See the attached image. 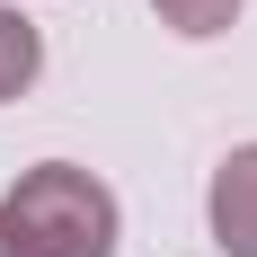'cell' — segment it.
I'll use <instances>...</instances> for the list:
<instances>
[{
	"instance_id": "5b68a950",
	"label": "cell",
	"mask_w": 257,
	"mask_h": 257,
	"mask_svg": "<svg viewBox=\"0 0 257 257\" xmlns=\"http://www.w3.org/2000/svg\"><path fill=\"white\" fill-rule=\"evenodd\" d=\"M0 257H18V248H9V231H0Z\"/></svg>"
},
{
	"instance_id": "7a4b0ae2",
	"label": "cell",
	"mask_w": 257,
	"mask_h": 257,
	"mask_svg": "<svg viewBox=\"0 0 257 257\" xmlns=\"http://www.w3.org/2000/svg\"><path fill=\"white\" fill-rule=\"evenodd\" d=\"M204 213H213V239H222L231 257H257V142H248V151H231L222 169H213Z\"/></svg>"
},
{
	"instance_id": "277c9868",
	"label": "cell",
	"mask_w": 257,
	"mask_h": 257,
	"mask_svg": "<svg viewBox=\"0 0 257 257\" xmlns=\"http://www.w3.org/2000/svg\"><path fill=\"white\" fill-rule=\"evenodd\" d=\"M160 27H178V36H222V27L239 18V0H151Z\"/></svg>"
},
{
	"instance_id": "3957f363",
	"label": "cell",
	"mask_w": 257,
	"mask_h": 257,
	"mask_svg": "<svg viewBox=\"0 0 257 257\" xmlns=\"http://www.w3.org/2000/svg\"><path fill=\"white\" fill-rule=\"evenodd\" d=\"M36 71H45V36H36V18L0 9V106L27 98V89H36Z\"/></svg>"
},
{
	"instance_id": "6da1fadb",
	"label": "cell",
	"mask_w": 257,
	"mask_h": 257,
	"mask_svg": "<svg viewBox=\"0 0 257 257\" xmlns=\"http://www.w3.org/2000/svg\"><path fill=\"white\" fill-rule=\"evenodd\" d=\"M0 231L18 257H115V195L71 160H45L0 195Z\"/></svg>"
}]
</instances>
